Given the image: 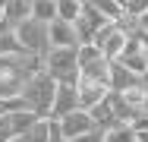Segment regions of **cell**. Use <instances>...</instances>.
I'll return each instance as SVG.
<instances>
[{
    "label": "cell",
    "instance_id": "15",
    "mask_svg": "<svg viewBox=\"0 0 148 142\" xmlns=\"http://www.w3.org/2000/svg\"><path fill=\"white\" fill-rule=\"evenodd\" d=\"M88 6H91V10H98L107 22H117L120 16H123V6H120L117 0H88Z\"/></svg>",
    "mask_w": 148,
    "mask_h": 142
},
{
    "label": "cell",
    "instance_id": "16",
    "mask_svg": "<svg viewBox=\"0 0 148 142\" xmlns=\"http://www.w3.org/2000/svg\"><path fill=\"white\" fill-rule=\"evenodd\" d=\"M104 142H136V130L129 123H117V126L104 130Z\"/></svg>",
    "mask_w": 148,
    "mask_h": 142
},
{
    "label": "cell",
    "instance_id": "4",
    "mask_svg": "<svg viewBox=\"0 0 148 142\" xmlns=\"http://www.w3.org/2000/svg\"><path fill=\"white\" fill-rule=\"evenodd\" d=\"M95 48H101V54L107 60H120V54L126 51V35L117 28V22H104V26L95 32Z\"/></svg>",
    "mask_w": 148,
    "mask_h": 142
},
{
    "label": "cell",
    "instance_id": "6",
    "mask_svg": "<svg viewBox=\"0 0 148 142\" xmlns=\"http://www.w3.org/2000/svg\"><path fill=\"white\" fill-rule=\"evenodd\" d=\"M76 92H79V108H85L91 111L95 104H101L107 95H110V85L98 82V79H88V76H82L79 73V82H76Z\"/></svg>",
    "mask_w": 148,
    "mask_h": 142
},
{
    "label": "cell",
    "instance_id": "12",
    "mask_svg": "<svg viewBox=\"0 0 148 142\" xmlns=\"http://www.w3.org/2000/svg\"><path fill=\"white\" fill-rule=\"evenodd\" d=\"M22 142H51V117H41V120H35L29 130H25V136H19Z\"/></svg>",
    "mask_w": 148,
    "mask_h": 142
},
{
    "label": "cell",
    "instance_id": "23",
    "mask_svg": "<svg viewBox=\"0 0 148 142\" xmlns=\"http://www.w3.org/2000/svg\"><path fill=\"white\" fill-rule=\"evenodd\" d=\"M139 114H145V117H148V95H145V101H142V108H139Z\"/></svg>",
    "mask_w": 148,
    "mask_h": 142
},
{
    "label": "cell",
    "instance_id": "9",
    "mask_svg": "<svg viewBox=\"0 0 148 142\" xmlns=\"http://www.w3.org/2000/svg\"><path fill=\"white\" fill-rule=\"evenodd\" d=\"M3 19L13 28L22 26L25 19H32V0H10V3L3 6Z\"/></svg>",
    "mask_w": 148,
    "mask_h": 142
},
{
    "label": "cell",
    "instance_id": "3",
    "mask_svg": "<svg viewBox=\"0 0 148 142\" xmlns=\"http://www.w3.org/2000/svg\"><path fill=\"white\" fill-rule=\"evenodd\" d=\"M16 32V41L25 54H35V57H44L51 51V38H47V22H38V19H25L22 26L13 28Z\"/></svg>",
    "mask_w": 148,
    "mask_h": 142
},
{
    "label": "cell",
    "instance_id": "21",
    "mask_svg": "<svg viewBox=\"0 0 148 142\" xmlns=\"http://www.w3.org/2000/svg\"><path fill=\"white\" fill-rule=\"evenodd\" d=\"M136 142H148V130H139L136 133Z\"/></svg>",
    "mask_w": 148,
    "mask_h": 142
},
{
    "label": "cell",
    "instance_id": "18",
    "mask_svg": "<svg viewBox=\"0 0 148 142\" xmlns=\"http://www.w3.org/2000/svg\"><path fill=\"white\" fill-rule=\"evenodd\" d=\"M66 142H104V130H91L85 136H76V139H66Z\"/></svg>",
    "mask_w": 148,
    "mask_h": 142
},
{
    "label": "cell",
    "instance_id": "14",
    "mask_svg": "<svg viewBox=\"0 0 148 142\" xmlns=\"http://www.w3.org/2000/svg\"><path fill=\"white\" fill-rule=\"evenodd\" d=\"M82 0H57V19L63 22H76L79 16H82Z\"/></svg>",
    "mask_w": 148,
    "mask_h": 142
},
{
    "label": "cell",
    "instance_id": "22",
    "mask_svg": "<svg viewBox=\"0 0 148 142\" xmlns=\"http://www.w3.org/2000/svg\"><path fill=\"white\" fill-rule=\"evenodd\" d=\"M120 6H123V13H126V10H129V6H132V3H136V0H117Z\"/></svg>",
    "mask_w": 148,
    "mask_h": 142
},
{
    "label": "cell",
    "instance_id": "24",
    "mask_svg": "<svg viewBox=\"0 0 148 142\" xmlns=\"http://www.w3.org/2000/svg\"><path fill=\"white\" fill-rule=\"evenodd\" d=\"M142 79H145V82H148V70H145V76H142Z\"/></svg>",
    "mask_w": 148,
    "mask_h": 142
},
{
    "label": "cell",
    "instance_id": "5",
    "mask_svg": "<svg viewBox=\"0 0 148 142\" xmlns=\"http://www.w3.org/2000/svg\"><path fill=\"white\" fill-rule=\"evenodd\" d=\"M57 130L63 139H76V136H85V133L98 130V126H95V120H91V114L85 108H76V111H69L66 117L57 120Z\"/></svg>",
    "mask_w": 148,
    "mask_h": 142
},
{
    "label": "cell",
    "instance_id": "20",
    "mask_svg": "<svg viewBox=\"0 0 148 142\" xmlns=\"http://www.w3.org/2000/svg\"><path fill=\"white\" fill-rule=\"evenodd\" d=\"M139 26H142V32H148V10L142 13V16H139Z\"/></svg>",
    "mask_w": 148,
    "mask_h": 142
},
{
    "label": "cell",
    "instance_id": "25",
    "mask_svg": "<svg viewBox=\"0 0 148 142\" xmlns=\"http://www.w3.org/2000/svg\"><path fill=\"white\" fill-rule=\"evenodd\" d=\"M13 142H22V139H13Z\"/></svg>",
    "mask_w": 148,
    "mask_h": 142
},
{
    "label": "cell",
    "instance_id": "13",
    "mask_svg": "<svg viewBox=\"0 0 148 142\" xmlns=\"http://www.w3.org/2000/svg\"><path fill=\"white\" fill-rule=\"evenodd\" d=\"M32 19L54 22L57 19V0H32Z\"/></svg>",
    "mask_w": 148,
    "mask_h": 142
},
{
    "label": "cell",
    "instance_id": "2",
    "mask_svg": "<svg viewBox=\"0 0 148 142\" xmlns=\"http://www.w3.org/2000/svg\"><path fill=\"white\" fill-rule=\"evenodd\" d=\"M44 70L63 85L79 82V60H76V48H51L44 54Z\"/></svg>",
    "mask_w": 148,
    "mask_h": 142
},
{
    "label": "cell",
    "instance_id": "10",
    "mask_svg": "<svg viewBox=\"0 0 148 142\" xmlns=\"http://www.w3.org/2000/svg\"><path fill=\"white\" fill-rule=\"evenodd\" d=\"M88 114H91V120H95V126H98V130H110V126L123 123L117 114H114V108H110V101H107V98H104L101 104H95Z\"/></svg>",
    "mask_w": 148,
    "mask_h": 142
},
{
    "label": "cell",
    "instance_id": "7",
    "mask_svg": "<svg viewBox=\"0 0 148 142\" xmlns=\"http://www.w3.org/2000/svg\"><path fill=\"white\" fill-rule=\"evenodd\" d=\"M76 108H79V92H76V85L57 82L54 104H51V120H60V117H66L69 111H76Z\"/></svg>",
    "mask_w": 148,
    "mask_h": 142
},
{
    "label": "cell",
    "instance_id": "11",
    "mask_svg": "<svg viewBox=\"0 0 148 142\" xmlns=\"http://www.w3.org/2000/svg\"><path fill=\"white\" fill-rule=\"evenodd\" d=\"M142 79V76H136V73H129L123 63L114 60V66H110V92H123V88H129V85H136Z\"/></svg>",
    "mask_w": 148,
    "mask_h": 142
},
{
    "label": "cell",
    "instance_id": "19",
    "mask_svg": "<svg viewBox=\"0 0 148 142\" xmlns=\"http://www.w3.org/2000/svg\"><path fill=\"white\" fill-rule=\"evenodd\" d=\"M145 10H148V0H136V3H132V6L126 10V13H132V16H142Z\"/></svg>",
    "mask_w": 148,
    "mask_h": 142
},
{
    "label": "cell",
    "instance_id": "8",
    "mask_svg": "<svg viewBox=\"0 0 148 142\" xmlns=\"http://www.w3.org/2000/svg\"><path fill=\"white\" fill-rule=\"evenodd\" d=\"M47 38H51V48H79L73 22H63V19L47 22Z\"/></svg>",
    "mask_w": 148,
    "mask_h": 142
},
{
    "label": "cell",
    "instance_id": "17",
    "mask_svg": "<svg viewBox=\"0 0 148 142\" xmlns=\"http://www.w3.org/2000/svg\"><path fill=\"white\" fill-rule=\"evenodd\" d=\"M13 54H25L16 41V32H3L0 35V57H13Z\"/></svg>",
    "mask_w": 148,
    "mask_h": 142
},
{
    "label": "cell",
    "instance_id": "1",
    "mask_svg": "<svg viewBox=\"0 0 148 142\" xmlns=\"http://www.w3.org/2000/svg\"><path fill=\"white\" fill-rule=\"evenodd\" d=\"M54 92H57V79L47 73V70H38L29 82L22 85L19 98H22V108L38 117H51V104H54Z\"/></svg>",
    "mask_w": 148,
    "mask_h": 142
},
{
    "label": "cell",
    "instance_id": "26",
    "mask_svg": "<svg viewBox=\"0 0 148 142\" xmlns=\"http://www.w3.org/2000/svg\"><path fill=\"white\" fill-rule=\"evenodd\" d=\"M0 19H3V13H0Z\"/></svg>",
    "mask_w": 148,
    "mask_h": 142
}]
</instances>
